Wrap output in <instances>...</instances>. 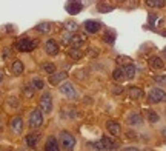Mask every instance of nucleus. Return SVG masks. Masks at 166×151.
Returning a JSON list of instances; mask_svg holds the SVG:
<instances>
[{"instance_id":"obj_28","label":"nucleus","mask_w":166,"mask_h":151,"mask_svg":"<svg viewBox=\"0 0 166 151\" xmlns=\"http://www.w3.org/2000/svg\"><path fill=\"white\" fill-rule=\"evenodd\" d=\"M92 147H94L97 151H108V148H106V145H105V140H103V139L94 142V144H92Z\"/></svg>"},{"instance_id":"obj_17","label":"nucleus","mask_w":166,"mask_h":151,"mask_svg":"<svg viewBox=\"0 0 166 151\" xmlns=\"http://www.w3.org/2000/svg\"><path fill=\"white\" fill-rule=\"evenodd\" d=\"M23 69H25L23 62H20V60H14V62H12L11 71H12V74H14V76H20V74L23 73Z\"/></svg>"},{"instance_id":"obj_38","label":"nucleus","mask_w":166,"mask_h":151,"mask_svg":"<svg viewBox=\"0 0 166 151\" xmlns=\"http://www.w3.org/2000/svg\"><path fill=\"white\" fill-rule=\"evenodd\" d=\"M123 151H140V150H138L137 147H126Z\"/></svg>"},{"instance_id":"obj_26","label":"nucleus","mask_w":166,"mask_h":151,"mask_svg":"<svg viewBox=\"0 0 166 151\" xmlns=\"http://www.w3.org/2000/svg\"><path fill=\"white\" fill-rule=\"evenodd\" d=\"M35 29L39 31V32H42V34H48L51 31V25L49 23H39V25L35 26Z\"/></svg>"},{"instance_id":"obj_6","label":"nucleus","mask_w":166,"mask_h":151,"mask_svg":"<svg viewBox=\"0 0 166 151\" xmlns=\"http://www.w3.org/2000/svg\"><path fill=\"white\" fill-rule=\"evenodd\" d=\"M40 110L43 113H51L52 111V97L51 94H43L40 97Z\"/></svg>"},{"instance_id":"obj_29","label":"nucleus","mask_w":166,"mask_h":151,"mask_svg":"<svg viewBox=\"0 0 166 151\" xmlns=\"http://www.w3.org/2000/svg\"><path fill=\"white\" fill-rule=\"evenodd\" d=\"M148 113V120H149L151 123H155V122H159V114H157L155 111L149 110V111H146Z\"/></svg>"},{"instance_id":"obj_18","label":"nucleus","mask_w":166,"mask_h":151,"mask_svg":"<svg viewBox=\"0 0 166 151\" xmlns=\"http://www.w3.org/2000/svg\"><path fill=\"white\" fill-rule=\"evenodd\" d=\"M149 65H151V68H154V69H163V68H165L163 60H162L159 56H152V57L149 59Z\"/></svg>"},{"instance_id":"obj_36","label":"nucleus","mask_w":166,"mask_h":151,"mask_svg":"<svg viewBox=\"0 0 166 151\" xmlns=\"http://www.w3.org/2000/svg\"><path fill=\"white\" fill-rule=\"evenodd\" d=\"M122 62H128V63H131V59H129V57H122V56L117 57V63H122Z\"/></svg>"},{"instance_id":"obj_44","label":"nucleus","mask_w":166,"mask_h":151,"mask_svg":"<svg viewBox=\"0 0 166 151\" xmlns=\"http://www.w3.org/2000/svg\"><path fill=\"white\" fill-rule=\"evenodd\" d=\"M9 151H11V150H9Z\"/></svg>"},{"instance_id":"obj_35","label":"nucleus","mask_w":166,"mask_h":151,"mask_svg":"<svg viewBox=\"0 0 166 151\" xmlns=\"http://www.w3.org/2000/svg\"><path fill=\"white\" fill-rule=\"evenodd\" d=\"M103 39H105V42H108V43H112V42H114V35L109 34V32H106Z\"/></svg>"},{"instance_id":"obj_21","label":"nucleus","mask_w":166,"mask_h":151,"mask_svg":"<svg viewBox=\"0 0 166 151\" xmlns=\"http://www.w3.org/2000/svg\"><path fill=\"white\" fill-rule=\"evenodd\" d=\"M37 142H39V134H34V133H31V134L26 136V144L29 148H35Z\"/></svg>"},{"instance_id":"obj_2","label":"nucleus","mask_w":166,"mask_h":151,"mask_svg":"<svg viewBox=\"0 0 166 151\" xmlns=\"http://www.w3.org/2000/svg\"><path fill=\"white\" fill-rule=\"evenodd\" d=\"M86 40V35H83V34H66L63 37V43L65 45H71L72 48H80L83 43H85Z\"/></svg>"},{"instance_id":"obj_27","label":"nucleus","mask_w":166,"mask_h":151,"mask_svg":"<svg viewBox=\"0 0 166 151\" xmlns=\"http://www.w3.org/2000/svg\"><path fill=\"white\" fill-rule=\"evenodd\" d=\"M42 69L45 71V73H48L49 76L55 73V66H54V63H51V62H46V63H43L42 65Z\"/></svg>"},{"instance_id":"obj_4","label":"nucleus","mask_w":166,"mask_h":151,"mask_svg":"<svg viewBox=\"0 0 166 151\" xmlns=\"http://www.w3.org/2000/svg\"><path fill=\"white\" fill-rule=\"evenodd\" d=\"M148 100L151 103H160V102H166V93L160 88H154L148 94Z\"/></svg>"},{"instance_id":"obj_12","label":"nucleus","mask_w":166,"mask_h":151,"mask_svg":"<svg viewBox=\"0 0 166 151\" xmlns=\"http://www.w3.org/2000/svg\"><path fill=\"white\" fill-rule=\"evenodd\" d=\"M128 94L132 100H138V99L143 97V91H142V88H138V86H129Z\"/></svg>"},{"instance_id":"obj_37","label":"nucleus","mask_w":166,"mask_h":151,"mask_svg":"<svg viewBox=\"0 0 166 151\" xmlns=\"http://www.w3.org/2000/svg\"><path fill=\"white\" fill-rule=\"evenodd\" d=\"M112 93H114V94H122V93H123V88H122V86H114Z\"/></svg>"},{"instance_id":"obj_24","label":"nucleus","mask_w":166,"mask_h":151,"mask_svg":"<svg viewBox=\"0 0 166 151\" xmlns=\"http://www.w3.org/2000/svg\"><path fill=\"white\" fill-rule=\"evenodd\" d=\"M145 3L149 8H163L165 0H145Z\"/></svg>"},{"instance_id":"obj_42","label":"nucleus","mask_w":166,"mask_h":151,"mask_svg":"<svg viewBox=\"0 0 166 151\" xmlns=\"http://www.w3.org/2000/svg\"><path fill=\"white\" fill-rule=\"evenodd\" d=\"M165 54H166V49H165Z\"/></svg>"},{"instance_id":"obj_31","label":"nucleus","mask_w":166,"mask_h":151,"mask_svg":"<svg viewBox=\"0 0 166 151\" xmlns=\"http://www.w3.org/2000/svg\"><path fill=\"white\" fill-rule=\"evenodd\" d=\"M8 105L11 106V108H18V105H20V102H18L15 97H11V99H8Z\"/></svg>"},{"instance_id":"obj_43","label":"nucleus","mask_w":166,"mask_h":151,"mask_svg":"<svg viewBox=\"0 0 166 151\" xmlns=\"http://www.w3.org/2000/svg\"><path fill=\"white\" fill-rule=\"evenodd\" d=\"M0 130H2V127H0Z\"/></svg>"},{"instance_id":"obj_20","label":"nucleus","mask_w":166,"mask_h":151,"mask_svg":"<svg viewBox=\"0 0 166 151\" xmlns=\"http://www.w3.org/2000/svg\"><path fill=\"white\" fill-rule=\"evenodd\" d=\"M123 71H125V76L126 79H134L135 77V66L132 63H126L123 66Z\"/></svg>"},{"instance_id":"obj_11","label":"nucleus","mask_w":166,"mask_h":151,"mask_svg":"<svg viewBox=\"0 0 166 151\" xmlns=\"http://www.w3.org/2000/svg\"><path fill=\"white\" fill-rule=\"evenodd\" d=\"M66 77H68V74L65 73V71H62V73H54L49 76V83L51 85H60V82L65 80Z\"/></svg>"},{"instance_id":"obj_32","label":"nucleus","mask_w":166,"mask_h":151,"mask_svg":"<svg viewBox=\"0 0 166 151\" xmlns=\"http://www.w3.org/2000/svg\"><path fill=\"white\" fill-rule=\"evenodd\" d=\"M77 28H79L77 23H74V22H68V23H66V29H68L69 32H72V31L76 32V31H77Z\"/></svg>"},{"instance_id":"obj_3","label":"nucleus","mask_w":166,"mask_h":151,"mask_svg":"<svg viewBox=\"0 0 166 151\" xmlns=\"http://www.w3.org/2000/svg\"><path fill=\"white\" fill-rule=\"evenodd\" d=\"M60 144L66 151H72L76 147V137L69 131H62L60 133Z\"/></svg>"},{"instance_id":"obj_16","label":"nucleus","mask_w":166,"mask_h":151,"mask_svg":"<svg viewBox=\"0 0 166 151\" xmlns=\"http://www.w3.org/2000/svg\"><path fill=\"white\" fill-rule=\"evenodd\" d=\"M45 150L46 151H60L57 139L55 137H48V140H46V144H45Z\"/></svg>"},{"instance_id":"obj_33","label":"nucleus","mask_w":166,"mask_h":151,"mask_svg":"<svg viewBox=\"0 0 166 151\" xmlns=\"http://www.w3.org/2000/svg\"><path fill=\"white\" fill-rule=\"evenodd\" d=\"M114 10V6H111V5H98V11H101V13H106V11H112Z\"/></svg>"},{"instance_id":"obj_1","label":"nucleus","mask_w":166,"mask_h":151,"mask_svg":"<svg viewBox=\"0 0 166 151\" xmlns=\"http://www.w3.org/2000/svg\"><path fill=\"white\" fill-rule=\"evenodd\" d=\"M37 45H39V42H37V40L29 39V37H22V39L17 40L15 48L20 51V52H31V51H34V48Z\"/></svg>"},{"instance_id":"obj_34","label":"nucleus","mask_w":166,"mask_h":151,"mask_svg":"<svg viewBox=\"0 0 166 151\" xmlns=\"http://www.w3.org/2000/svg\"><path fill=\"white\" fill-rule=\"evenodd\" d=\"M154 80H155L157 83L166 85V76H154Z\"/></svg>"},{"instance_id":"obj_15","label":"nucleus","mask_w":166,"mask_h":151,"mask_svg":"<svg viewBox=\"0 0 166 151\" xmlns=\"http://www.w3.org/2000/svg\"><path fill=\"white\" fill-rule=\"evenodd\" d=\"M106 128H108V131L112 136H118L120 134V125H118L115 120H108L106 122Z\"/></svg>"},{"instance_id":"obj_7","label":"nucleus","mask_w":166,"mask_h":151,"mask_svg":"<svg viewBox=\"0 0 166 151\" xmlns=\"http://www.w3.org/2000/svg\"><path fill=\"white\" fill-rule=\"evenodd\" d=\"M60 91H62L65 96H66V97H69V99H76V97H77L76 88H74V85L69 83V82L62 83V85H60Z\"/></svg>"},{"instance_id":"obj_5","label":"nucleus","mask_w":166,"mask_h":151,"mask_svg":"<svg viewBox=\"0 0 166 151\" xmlns=\"http://www.w3.org/2000/svg\"><path fill=\"white\" fill-rule=\"evenodd\" d=\"M43 123V116H42V111L40 110H32L29 114V127L31 128H40Z\"/></svg>"},{"instance_id":"obj_30","label":"nucleus","mask_w":166,"mask_h":151,"mask_svg":"<svg viewBox=\"0 0 166 151\" xmlns=\"http://www.w3.org/2000/svg\"><path fill=\"white\" fill-rule=\"evenodd\" d=\"M31 85L34 86V90H42V88L45 86V83H43V80H42V79H34Z\"/></svg>"},{"instance_id":"obj_8","label":"nucleus","mask_w":166,"mask_h":151,"mask_svg":"<svg viewBox=\"0 0 166 151\" xmlns=\"http://www.w3.org/2000/svg\"><path fill=\"white\" fill-rule=\"evenodd\" d=\"M9 127H11L12 133H15V134H20V133L23 131V119L20 116H15L11 119V123H9Z\"/></svg>"},{"instance_id":"obj_23","label":"nucleus","mask_w":166,"mask_h":151,"mask_svg":"<svg viewBox=\"0 0 166 151\" xmlns=\"http://www.w3.org/2000/svg\"><path fill=\"white\" fill-rule=\"evenodd\" d=\"M68 56H69L71 59H74V60H79V59L83 57V51H82L80 48H71V49L68 51Z\"/></svg>"},{"instance_id":"obj_14","label":"nucleus","mask_w":166,"mask_h":151,"mask_svg":"<svg viewBox=\"0 0 166 151\" xmlns=\"http://www.w3.org/2000/svg\"><path fill=\"white\" fill-rule=\"evenodd\" d=\"M85 29L91 34H95L98 29H100V23L95 22V20H86L85 22Z\"/></svg>"},{"instance_id":"obj_39","label":"nucleus","mask_w":166,"mask_h":151,"mask_svg":"<svg viewBox=\"0 0 166 151\" xmlns=\"http://www.w3.org/2000/svg\"><path fill=\"white\" fill-rule=\"evenodd\" d=\"M162 134H163V136H165V137H166V128H165V130H163V131H162Z\"/></svg>"},{"instance_id":"obj_25","label":"nucleus","mask_w":166,"mask_h":151,"mask_svg":"<svg viewBox=\"0 0 166 151\" xmlns=\"http://www.w3.org/2000/svg\"><path fill=\"white\" fill-rule=\"evenodd\" d=\"M101 139H103V140H105V145H106L108 151H109V150H115V148L118 147V144H117V142H115V140H112V139H111V137H106V136H103V137H101Z\"/></svg>"},{"instance_id":"obj_22","label":"nucleus","mask_w":166,"mask_h":151,"mask_svg":"<svg viewBox=\"0 0 166 151\" xmlns=\"http://www.w3.org/2000/svg\"><path fill=\"white\" fill-rule=\"evenodd\" d=\"M34 93H35V90H34L32 85H25L22 88V94H23L25 99H31V97L34 96Z\"/></svg>"},{"instance_id":"obj_13","label":"nucleus","mask_w":166,"mask_h":151,"mask_svg":"<svg viewBox=\"0 0 166 151\" xmlns=\"http://www.w3.org/2000/svg\"><path fill=\"white\" fill-rule=\"evenodd\" d=\"M128 123H129V125L137 127V125H142V123H143V119H142V116L138 113H131L128 116Z\"/></svg>"},{"instance_id":"obj_10","label":"nucleus","mask_w":166,"mask_h":151,"mask_svg":"<svg viewBox=\"0 0 166 151\" xmlns=\"http://www.w3.org/2000/svg\"><path fill=\"white\" fill-rule=\"evenodd\" d=\"M82 8H83V5L79 2V0H71V2L66 5V10H68L69 14H77V13H80Z\"/></svg>"},{"instance_id":"obj_40","label":"nucleus","mask_w":166,"mask_h":151,"mask_svg":"<svg viewBox=\"0 0 166 151\" xmlns=\"http://www.w3.org/2000/svg\"><path fill=\"white\" fill-rule=\"evenodd\" d=\"M2 80H3V76H2V73H0V83H2Z\"/></svg>"},{"instance_id":"obj_19","label":"nucleus","mask_w":166,"mask_h":151,"mask_svg":"<svg viewBox=\"0 0 166 151\" xmlns=\"http://www.w3.org/2000/svg\"><path fill=\"white\" fill-rule=\"evenodd\" d=\"M112 79H114L115 82H123L125 79H126L123 68H115V69L112 71Z\"/></svg>"},{"instance_id":"obj_9","label":"nucleus","mask_w":166,"mask_h":151,"mask_svg":"<svg viewBox=\"0 0 166 151\" xmlns=\"http://www.w3.org/2000/svg\"><path fill=\"white\" fill-rule=\"evenodd\" d=\"M45 49H46V52H48L49 56H57V52H59V45H57V42L52 40V39L46 40Z\"/></svg>"},{"instance_id":"obj_41","label":"nucleus","mask_w":166,"mask_h":151,"mask_svg":"<svg viewBox=\"0 0 166 151\" xmlns=\"http://www.w3.org/2000/svg\"><path fill=\"white\" fill-rule=\"evenodd\" d=\"M120 2H128V0H120Z\"/></svg>"}]
</instances>
